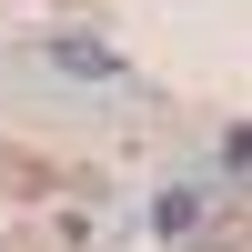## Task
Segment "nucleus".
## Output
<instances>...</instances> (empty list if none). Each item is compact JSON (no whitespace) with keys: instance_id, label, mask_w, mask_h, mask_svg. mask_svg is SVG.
Masks as SVG:
<instances>
[{"instance_id":"nucleus-1","label":"nucleus","mask_w":252,"mask_h":252,"mask_svg":"<svg viewBox=\"0 0 252 252\" xmlns=\"http://www.w3.org/2000/svg\"><path fill=\"white\" fill-rule=\"evenodd\" d=\"M51 61L81 71V81H121V51H91V40H51Z\"/></svg>"},{"instance_id":"nucleus-2","label":"nucleus","mask_w":252,"mask_h":252,"mask_svg":"<svg viewBox=\"0 0 252 252\" xmlns=\"http://www.w3.org/2000/svg\"><path fill=\"white\" fill-rule=\"evenodd\" d=\"M212 252H222V242H212Z\"/></svg>"}]
</instances>
